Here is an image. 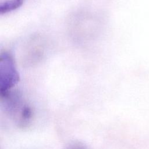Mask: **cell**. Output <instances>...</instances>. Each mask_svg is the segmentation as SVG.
<instances>
[{
	"label": "cell",
	"mask_w": 149,
	"mask_h": 149,
	"mask_svg": "<svg viewBox=\"0 0 149 149\" xmlns=\"http://www.w3.org/2000/svg\"><path fill=\"white\" fill-rule=\"evenodd\" d=\"M2 59L5 64V74L1 75L0 88L2 94H6L18 81L19 76L15 69L12 58L5 54Z\"/></svg>",
	"instance_id": "1"
},
{
	"label": "cell",
	"mask_w": 149,
	"mask_h": 149,
	"mask_svg": "<svg viewBox=\"0 0 149 149\" xmlns=\"http://www.w3.org/2000/svg\"><path fill=\"white\" fill-rule=\"evenodd\" d=\"M23 0H9L3 2L0 6V12L6 13L19 7L23 3Z\"/></svg>",
	"instance_id": "2"
}]
</instances>
